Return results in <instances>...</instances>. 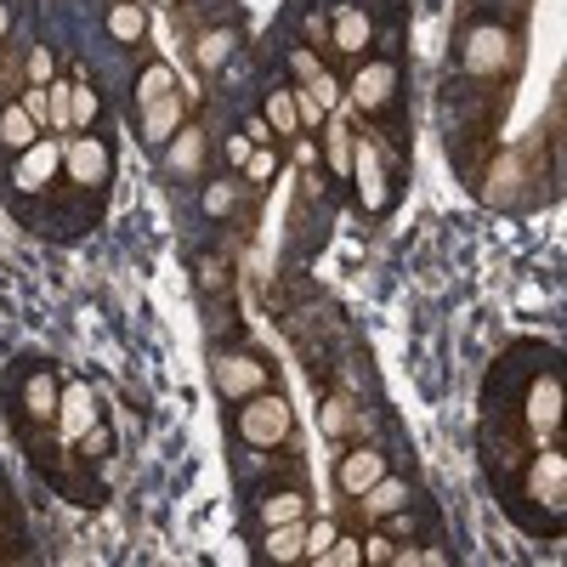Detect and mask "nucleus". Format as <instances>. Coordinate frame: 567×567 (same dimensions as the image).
I'll list each match as a JSON object with an SVG mask.
<instances>
[{
	"label": "nucleus",
	"instance_id": "1",
	"mask_svg": "<svg viewBox=\"0 0 567 567\" xmlns=\"http://www.w3.org/2000/svg\"><path fill=\"white\" fill-rule=\"evenodd\" d=\"M290 425H296V414H290V403H284L278 392H256V398H245V409H239V437L245 443H256V449H278V443H290Z\"/></svg>",
	"mask_w": 567,
	"mask_h": 567
},
{
	"label": "nucleus",
	"instance_id": "2",
	"mask_svg": "<svg viewBox=\"0 0 567 567\" xmlns=\"http://www.w3.org/2000/svg\"><path fill=\"white\" fill-rule=\"evenodd\" d=\"M352 182H358V199L363 210H386V165H381V148H374L369 136L352 142Z\"/></svg>",
	"mask_w": 567,
	"mask_h": 567
},
{
	"label": "nucleus",
	"instance_id": "3",
	"mask_svg": "<svg viewBox=\"0 0 567 567\" xmlns=\"http://www.w3.org/2000/svg\"><path fill=\"white\" fill-rule=\"evenodd\" d=\"M261 386H267V363H256L250 352H227V358L216 363V392H221V398L245 403V398H256Z\"/></svg>",
	"mask_w": 567,
	"mask_h": 567
},
{
	"label": "nucleus",
	"instance_id": "4",
	"mask_svg": "<svg viewBox=\"0 0 567 567\" xmlns=\"http://www.w3.org/2000/svg\"><path fill=\"white\" fill-rule=\"evenodd\" d=\"M556 425H561V381L556 374H539V381L528 386V432L539 443H550Z\"/></svg>",
	"mask_w": 567,
	"mask_h": 567
},
{
	"label": "nucleus",
	"instance_id": "5",
	"mask_svg": "<svg viewBox=\"0 0 567 567\" xmlns=\"http://www.w3.org/2000/svg\"><path fill=\"white\" fill-rule=\"evenodd\" d=\"M392 91H398V69H392L386 58H374V63H363L358 80H352V103H358L363 114H374V109L392 103Z\"/></svg>",
	"mask_w": 567,
	"mask_h": 567
},
{
	"label": "nucleus",
	"instance_id": "6",
	"mask_svg": "<svg viewBox=\"0 0 567 567\" xmlns=\"http://www.w3.org/2000/svg\"><path fill=\"white\" fill-rule=\"evenodd\" d=\"M528 499H539V505H561L567 499V460L556 454V449H545L534 465H528Z\"/></svg>",
	"mask_w": 567,
	"mask_h": 567
},
{
	"label": "nucleus",
	"instance_id": "7",
	"mask_svg": "<svg viewBox=\"0 0 567 567\" xmlns=\"http://www.w3.org/2000/svg\"><path fill=\"white\" fill-rule=\"evenodd\" d=\"M91 425H97V398H91V386H69L58 398V432L69 443H80V437H91Z\"/></svg>",
	"mask_w": 567,
	"mask_h": 567
},
{
	"label": "nucleus",
	"instance_id": "8",
	"mask_svg": "<svg viewBox=\"0 0 567 567\" xmlns=\"http://www.w3.org/2000/svg\"><path fill=\"white\" fill-rule=\"evenodd\" d=\"M511 63V34L505 29H477L465 40V69L471 74H499Z\"/></svg>",
	"mask_w": 567,
	"mask_h": 567
},
{
	"label": "nucleus",
	"instance_id": "9",
	"mask_svg": "<svg viewBox=\"0 0 567 567\" xmlns=\"http://www.w3.org/2000/svg\"><path fill=\"white\" fill-rule=\"evenodd\" d=\"M63 165H69V176H74V182H85V187L109 182V148H103L97 136H74L69 148H63Z\"/></svg>",
	"mask_w": 567,
	"mask_h": 567
},
{
	"label": "nucleus",
	"instance_id": "10",
	"mask_svg": "<svg viewBox=\"0 0 567 567\" xmlns=\"http://www.w3.org/2000/svg\"><path fill=\"white\" fill-rule=\"evenodd\" d=\"M58 171H63V148H58L52 136H45V142L34 136L29 148H23V159H18V187H29V194H34V187H45Z\"/></svg>",
	"mask_w": 567,
	"mask_h": 567
},
{
	"label": "nucleus",
	"instance_id": "11",
	"mask_svg": "<svg viewBox=\"0 0 567 567\" xmlns=\"http://www.w3.org/2000/svg\"><path fill=\"white\" fill-rule=\"evenodd\" d=\"M386 477V454L381 449H352L347 460H341V471H336V483H341V494H363L369 483H381Z\"/></svg>",
	"mask_w": 567,
	"mask_h": 567
},
{
	"label": "nucleus",
	"instance_id": "12",
	"mask_svg": "<svg viewBox=\"0 0 567 567\" xmlns=\"http://www.w3.org/2000/svg\"><path fill=\"white\" fill-rule=\"evenodd\" d=\"M182 120H187V97H182V91H165L159 103L142 109V136H148V142H171L182 131Z\"/></svg>",
	"mask_w": 567,
	"mask_h": 567
},
{
	"label": "nucleus",
	"instance_id": "13",
	"mask_svg": "<svg viewBox=\"0 0 567 567\" xmlns=\"http://www.w3.org/2000/svg\"><path fill=\"white\" fill-rule=\"evenodd\" d=\"M290 69L301 74V91H307V97H312L323 114H336V97H341V91H336V80H329V69H318L312 52H290Z\"/></svg>",
	"mask_w": 567,
	"mask_h": 567
},
{
	"label": "nucleus",
	"instance_id": "14",
	"mask_svg": "<svg viewBox=\"0 0 567 567\" xmlns=\"http://www.w3.org/2000/svg\"><path fill=\"white\" fill-rule=\"evenodd\" d=\"M369 18H363V7H336V23H329V40H336V52H347V58H363V45H369Z\"/></svg>",
	"mask_w": 567,
	"mask_h": 567
},
{
	"label": "nucleus",
	"instance_id": "15",
	"mask_svg": "<svg viewBox=\"0 0 567 567\" xmlns=\"http://www.w3.org/2000/svg\"><path fill=\"white\" fill-rule=\"evenodd\" d=\"M199 165H205V131L199 125H182L171 136V171L176 176H199Z\"/></svg>",
	"mask_w": 567,
	"mask_h": 567
},
{
	"label": "nucleus",
	"instance_id": "16",
	"mask_svg": "<svg viewBox=\"0 0 567 567\" xmlns=\"http://www.w3.org/2000/svg\"><path fill=\"white\" fill-rule=\"evenodd\" d=\"M403 499H409V488L392 477V471H386V477L381 483H369L363 494H358V505H363V516H392V511H403Z\"/></svg>",
	"mask_w": 567,
	"mask_h": 567
},
{
	"label": "nucleus",
	"instance_id": "17",
	"mask_svg": "<svg viewBox=\"0 0 567 567\" xmlns=\"http://www.w3.org/2000/svg\"><path fill=\"white\" fill-rule=\"evenodd\" d=\"M267 556L272 561H301L307 556V523H272L267 528Z\"/></svg>",
	"mask_w": 567,
	"mask_h": 567
},
{
	"label": "nucleus",
	"instance_id": "18",
	"mask_svg": "<svg viewBox=\"0 0 567 567\" xmlns=\"http://www.w3.org/2000/svg\"><path fill=\"white\" fill-rule=\"evenodd\" d=\"M352 125L347 120H336V114H329L323 120V154H329V171H352Z\"/></svg>",
	"mask_w": 567,
	"mask_h": 567
},
{
	"label": "nucleus",
	"instance_id": "19",
	"mask_svg": "<svg viewBox=\"0 0 567 567\" xmlns=\"http://www.w3.org/2000/svg\"><path fill=\"white\" fill-rule=\"evenodd\" d=\"M34 136H40V125L29 120V109H23V103H12L7 114H0V142H7V148H18V154H23Z\"/></svg>",
	"mask_w": 567,
	"mask_h": 567
},
{
	"label": "nucleus",
	"instance_id": "20",
	"mask_svg": "<svg viewBox=\"0 0 567 567\" xmlns=\"http://www.w3.org/2000/svg\"><path fill=\"white\" fill-rule=\"evenodd\" d=\"M267 125L278 136H296L301 131V109H296V91H267Z\"/></svg>",
	"mask_w": 567,
	"mask_h": 567
},
{
	"label": "nucleus",
	"instance_id": "21",
	"mask_svg": "<svg viewBox=\"0 0 567 567\" xmlns=\"http://www.w3.org/2000/svg\"><path fill=\"white\" fill-rule=\"evenodd\" d=\"M301 516H307V494H296V488L261 499V523H267V528H272V523H301Z\"/></svg>",
	"mask_w": 567,
	"mask_h": 567
},
{
	"label": "nucleus",
	"instance_id": "22",
	"mask_svg": "<svg viewBox=\"0 0 567 567\" xmlns=\"http://www.w3.org/2000/svg\"><path fill=\"white\" fill-rule=\"evenodd\" d=\"M165 91H176V74H171V63H148L142 69V80H136V103L148 109V103H159Z\"/></svg>",
	"mask_w": 567,
	"mask_h": 567
},
{
	"label": "nucleus",
	"instance_id": "23",
	"mask_svg": "<svg viewBox=\"0 0 567 567\" xmlns=\"http://www.w3.org/2000/svg\"><path fill=\"white\" fill-rule=\"evenodd\" d=\"M109 34L114 40H142V34H148V18H142L136 0H120V7L109 12Z\"/></svg>",
	"mask_w": 567,
	"mask_h": 567
},
{
	"label": "nucleus",
	"instance_id": "24",
	"mask_svg": "<svg viewBox=\"0 0 567 567\" xmlns=\"http://www.w3.org/2000/svg\"><path fill=\"white\" fill-rule=\"evenodd\" d=\"M58 386H52V374H34V381H29V414L34 420H58Z\"/></svg>",
	"mask_w": 567,
	"mask_h": 567
},
{
	"label": "nucleus",
	"instance_id": "25",
	"mask_svg": "<svg viewBox=\"0 0 567 567\" xmlns=\"http://www.w3.org/2000/svg\"><path fill=\"white\" fill-rule=\"evenodd\" d=\"M45 103H52V131H74V85H45Z\"/></svg>",
	"mask_w": 567,
	"mask_h": 567
},
{
	"label": "nucleus",
	"instance_id": "26",
	"mask_svg": "<svg viewBox=\"0 0 567 567\" xmlns=\"http://www.w3.org/2000/svg\"><path fill=\"white\" fill-rule=\"evenodd\" d=\"M358 561H363V539H341V534H336V545L323 550L318 567H358Z\"/></svg>",
	"mask_w": 567,
	"mask_h": 567
},
{
	"label": "nucleus",
	"instance_id": "27",
	"mask_svg": "<svg viewBox=\"0 0 567 567\" xmlns=\"http://www.w3.org/2000/svg\"><path fill=\"white\" fill-rule=\"evenodd\" d=\"M352 425H358V414H352V403H341V398H336V403H329V409H323V432H329V437H347V432H352Z\"/></svg>",
	"mask_w": 567,
	"mask_h": 567
},
{
	"label": "nucleus",
	"instance_id": "28",
	"mask_svg": "<svg viewBox=\"0 0 567 567\" xmlns=\"http://www.w3.org/2000/svg\"><path fill=\"white\" fill-rule=\"evenodd\" d=\"M227 52H233V34H221V29L199 40V63H205V69H221V63H227Z\"/></svg>",
	"mask_w": 567,
	"mask_h": 567
},
{
	"label": "nucleus",
	"instance_id": "29",
	"mask_svg": "<svg viewBox=\"0 0 567 567\" xmlns=\"http://www.w3.org/2000/svg\"><path fill=\"white\" fill-rule=\"evenodd\" d=\"M336 545V523H318V528H307V561H323V550Z\"/></svg>",
	"mask_w": 567,
	"mask_h": 567
},
{
	"label": "nucleus",
	"instance_id": "30",
	"mask_svg": "<svg viewBox=\"0 0 567 567\" xmlns=\"http://www.w3.org/2000/svg\"><path fill=\"white\" fill-rule=\"evenodd\" d=\"M91 120H97V91L74 85V125H91Z\"/></svg>",
	"mask_w": 567,
	"mask_h": 567
},
{
	"label": "nucleus",
	"instance_id": "31",
	"mask_svg": "<svg viewBox=\"0 0 567 567\" xmlns=\"http://www.w3.org/2000/svg\"><path fill=\"white\" fill-rule=\"evenodd\" d=\"M23 109H29V120H34V125H45V120H52V103H45V85L23 91Z\"/></svg>",
	"mask_w": 567,
	"mask_h": 567
},
{
	"label": "nucleus",
	"instance_id": "32",
	"mask_svg": "<svg viewBox=\"0 0 567 567\" xmlns=\"http://www.w3.org/2000/svg\"><path fill=\"white\" fill-rule=\"evenodd\" d=\"M205 210H210V216H221V210H233V187H221V182H216V187H210V194H205Z\"/></svg>",
	"mask_w": 567,
	"mask_h": 567
},
{
	"label": "nucleus",
	"instance_id": "33",
	"mask_svg": "<svg viewBox=\"0 0 567 567\" xmlns=\"http://www.w3.org/2000/svg\"><path fill=\"white\" fill-rule=\"evenodd\" d=\"M29 74H34V85H52V52H34L29 58Z\"/></svg>",
	"mask_w": 567,
	"mask_h": 567
},
{
	"label": "nucleus",
	"instance_id": "34",
	"mask_svg": "<svg viewBox=\"0 0 567 567\" xmlns=\"http://www.w3.org/2000/svg\"><path fill=\"white\" fill-rule=\"evenodd\" d=\"M392 550H398V545H392V539H381V534H374V539L363 545V556H369V561H392Z\"/></svg>",
	"mask_w": 567,
	"mask_h": 567
},
{
	"label": "nucleus",
	"instance_id": "35",
	"mask_svg": "<svg viewBox=\"0 0 567 567\" xmlns=\"http://www.w3.org/2000/svg\"><path fill=\"white\" fill-rule=\"evenodd\" d=\"M227 154H233V159L245 165V159H250V136H233V142H227Z\"/></svg>",
	"mask_w": 567,
	"mask_h": 567
},
{
	"label": "nucleus",
	"instance_id": "36",
	"mask_svg": "<svg viewBox=\"0 0 567 567\" xmlns=\"http://www.w3.org/2000/svg\"><path fill=\"white\" fill-rule=\"evenodd\" d=\"M245 165H250V176H267V171H272V159H267V154H250Z\"/></svg>",
	"mask_w": 567,
	"mask_h": 567
},
{
	"label": "nucleus",
	"instance_id": "37",
	"mask_svg": "<svg viewBox=\"0 0 567 567\" xmlns=\"http://www.w3.org/2000/svg\"><path fill=\"white\" fill-rule=\"evenodd\" d=\"M7 29H12V7L0 0V40H7Z\"/></svg>",
	"mask_w": 567,
	"mask_h": 567
},
{
	"label": "nucleus",
	"instance_id": "38",
	"mask_svg": "<svg viewBox=\"0 0 567 567\" xmlns=\"http://www.w3.org/2000/svg\"><path fill=\"white\" fill-rule=\"evenodd\" d=\"M159 7H176V0H159Z\"/></svg>",
	"mask_w": 567,
	"mask_h": 567
}]
</instances>
